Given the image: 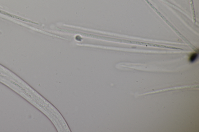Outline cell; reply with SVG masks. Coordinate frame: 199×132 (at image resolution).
I'll list each match as a JSON object with an SVG mask.
<instances>
[{
  "label": "cell",
  "instance_id": "1",
  "mask_svg": "<svg viewBox=\"0 0 199 132\" xmlns=\"http://www.w3.org/2000/svg\"><path fill=\"white\" fill-rule=\"evenodd\" d=\"M198 57V52L193 53L191 54L189 58V60L190 62H194L195 61Z\"/></svg>",
  "mask_w": 199,
  "mask_h": 132
}]
</instances>
